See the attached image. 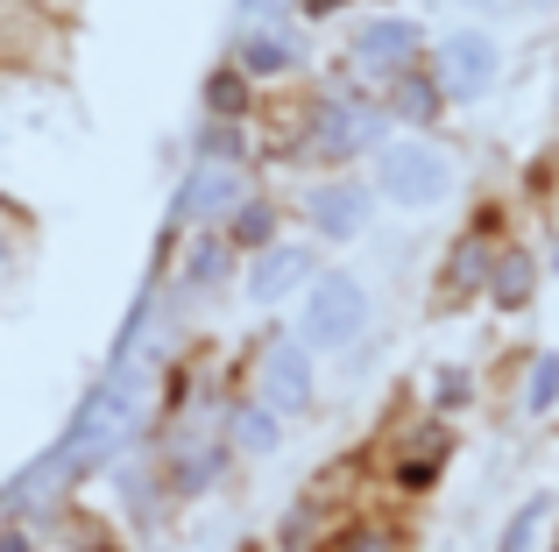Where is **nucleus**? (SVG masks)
Instances as JSON below:
<instances>
[{"mask_svg":"<svg viewBox=\"0 0 559 552\" xmlns=\"http://www.w3.org/2000/svg\"><path fill=\"white\" fill-rule=\"evenodd\" d=\"M298 333H305V355H347V347L369 333V290L355 284L347 269H333V276H312V290H305V319H298Z\"/></svg>","mask_w":559,"mask_h":552,"instance_id":"obj_1","label":"nucleus"},{"mask_svg":"<svg viewBox=\"0 0 559 552\" xmlns=\"http://www.w3.org/2000/svg\"><path fill=\"white\" fill-rule=\"evenodd\" d=\"M376 192L404 213H425L453 192V164L432 142H382L376 149Z\"/></svg>","mask_w":559,"mask_h":552,"instance_id":"obj_2","label":"nucleus"},{"mask_svg":"<svg viewBox=\"0 0 559 552\" xmlns=\"http://www.w3.org/2000/svg\"><path fill=\"white\" fill-rule=\"evenodd\" d=\"M496 71H503V50H496L489 28H453L439 43V79H447L453 99H481L496 85Z\"/></svg>","mask_w":559,"mask_h":552,"instance_id":"obj_3","label":"nucleus"},{"mask_svg":"<svg viewBox=\"0 0 559 552\" xmlns=\"http://www.w3.org/2000/svg\"><path fill=\"white\" fill-rule=\"evenodd\" d=\"M305 213H312V227L326 241H355L361 227H369V192L347 184V178H333V184H319V192L305 199Z\"/></svg>","mask_w":559,"mask_h":552,"instance_id":"obj_4","label":"nucleus"},{"mask_svg":"<svg viewBox=\"0 0 559 552\" xmlns=\"http://www.w3.org/2000/svg\"><path fill=\"white\" fill-rule=\"evenodd\" d=\"M262 397H270V411H305L312 404V355L276 340L270 361H262Z\"/></svg>","mask_w":559,"mask_h":552,"instance_id":"obj_5","label":"nucleus"},{"mask_svg":"<svg viewBox=\"0 0 559 552\" xmlns=\"http://www.w3.org/2000/svg\"><path fill=\"white\" fill-rule=\"evenodd\" d=\"M234 199H241V170L234 164H199L191 184L178 192V220H234Z\"/></svg>","mask_w":559,"mask_h":552,"instance_id":"obj_6","label":"nucleus"},{"mask_svg":"<svg viewBox=\"0 0 559 552\" xmlns=\"http://www.w3.org/2000/svg\"><path fill=\"white\" fill-rule=\"evenodd\" d=\"M355 50H361V64L396 71V64H411V50H418V28H411L404 14H382V22H361L355 28Z\"/></svg>","mask_w":559,"mask_h":552,"instance_id":"obj_7","label":"nucleus"},{"mask_svg":"<svg viewBox=\"0 0 559 552\" xmlns=\"http://www.w3.org/2000/svg\"><path fill=\"white\" fill-rule=\"evenodd\" d=\"M305 276H312V255H305V249H270L255 263V276H248V298H255V304H276V298H290Z\"/></svg>","mask_w":559,"mask_h":552,"instance_id":"obj_8","label":"nucleus"},{"mask_svg":"<svg viewBox=\"0 0 559 552\" xmlns=\"http://www.w3.org/2000/svg\"><path fill=\"white\" fill-rule=\"evenodd\" d=\"M290 64H298V36H255L241 50V71H248V79H284Z\"/></svg>","mask_w":559,"mask_h":552,"instance_id":"obj_9","label":"nucleus"},{"mask_svg":"<svg viewBox=\"0 0 559 552\" xmlns=\"http://www.w3.org/2000/svg\"><path fill=\"white\" fill-rule=\"evenodd\" d=\"M552 404H559V355H546L532 369V411H552Z\"/></svg>","mask_w":559,"mask_h":552,"instance_id":"obj_10","label":"nucleus"},{"mask_svg":"<svg viewBox=\"0 0 559 552\" xmlns=\"http://www.w3.org/2000/svg\"><path fill=\"white\" fill-rule=\"evenodd\" d=\"M538 517H546V503H524L518 517H510V531H503V552H524L532 545V531H538Z\"/></svg>","mask_w":559,"mask_h":552,"instance_id":"obj_11","label":"nucleus"},{"mask_svg":"<svg viewBox=\"0 0 559 552\" xmlns=\"http://www.w3.org/2000/svg\"><path fill=\"white\" fill-rule=\"evenodd\" d=\"M496 276H503V284H496V304H518L524 290H532V263H524V255H518V263H503Z\"/></svg>","mask_w":559,"mask_h":552,"instance_id":"obj_12","label":"nucleus"},{"mask_svg":"<svg viewBox=\"0 0 559 552\" xmlns=\"http://www.w3.org/2000/svg\"><path fill=\"white\" fill-rule=\"evenodd\" d=\"M241 440L255 446V454H270V446H276V418L270 411H241Z\"/></svg>","mask_w":559,"mask_h":552,"instance_id":"obj_13","label":"nucleus"},{"mask_svg":"<svg viewBox=\"0 0 559 552\" xmlns=\"http://www.w3.org/2000/svg\"><path fill=\"white\" fill-rule=\"evenodd\" d=\"M270 235H276V220H270L262 206H248L241 220H234V241H270Z\"/></svg>","mask_w":559,"mask_h":552,"instance_id":"obj_14","label":"nucleus"},{"mask_svg":"<svg viewBox=\"0 0 559 552\" xmlns=\"http://www.w3.org/2000/svg\"><path fill=\"white\" fill-rule=\"evenodd\" d=\"M270 8H284V0H241V14H270Z\"/></svg>","mask_w":559,"mask_h":552,"instance_id":"obj_15","label":"nucleus"},{"mask_svg":"<svg viewBox=\"0 0 559 552\" xmlns=\"http://www.w3.org/2000/svg\"><path fill=\"white\" fill-rule=\"evenodd\" d=\"M0 269H8V227H0Z\"/></svg>","mask_w":559,"mask_h":552,"instance_id":"obj_16","label":"nucleus"},{"mask_svg":"<svg viewBox=\"0 0 559 552\" xmlns=\"http://www.w3.org/2000/svg\"><path fill=\"white\" fill-rule=\"evenodd\" d=\"M461 8H503V0H461Z\"/></svg>","mask_w":559,"mask_h":552,"instance_id":"obj_17","label":"nucleus"}]
</instances>
